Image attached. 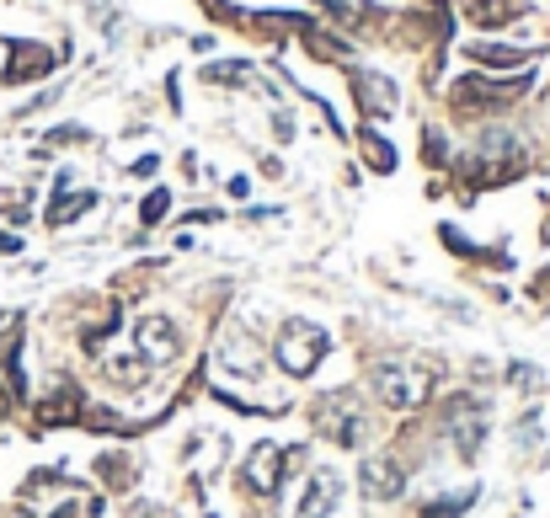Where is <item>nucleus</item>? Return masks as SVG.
<instances>
[{
	"label": "nucleus",
	"instance_id": "f257e3e1",
	"mask_svg": "<svg viewBox=\"0 0 550 518\" xmlns=\"http://www.w3.org/2000/svg\"><path fill=\"white\" fill-rule=\"evenodd\" d=\"M326 353H332V337H326L316 321L289 316L284 326H278L273 358H278V369H284L289 380H310V374L321 369V358H326Z\"/></svg>",
	"mask_w": 550,
	"mask_h": 518
},
{
	"label": "nucleus",
	"instance_id": "f03ea898",
	"mask_svg": "<svg viewBox=\"0 0 550 518\" xmlns=\"http://www.w3.org/2000/svg\"><path fill=\"white\" fill-rule=\"evenodd\" d=\"M316 433L332 438V444H342V449H358L369 438V412L348 396V390H337L332 401L316 406Z\"/></svg>",
	"mask_w": 550,
	"mask_h": 518
},
{
	"label": "nucleus",
	"instance_id": "7ed1b4c3",
	"mask_svg": "<svg viewBox=\"0 0 550 518\" xmlns=\"http://www.w3.org/2000/svg\"><path fill=\"white\" fill-rule=\"evenodd\" d=\"M529 81H486V75H460V81H454V113L460 118H481V113H492V107H502V102H513L518 91H524Z\"/></svg>",
	"mask_w": 550,
	"mask_h": 518
},
{
	"label": "nucleus",
	"instance_id": "20e7f679",
	"mask_svg": "<svg viewBox=\"0 0 550 518\" xmlns=\"http://www.w3.org/2000/svg\"><path fill=\"white\" fill-rule=\"evenodd\" d=\"M284 449L273 444V438H262V444H251V454H246V465H241V486L251 497H278L284 492Z\"/></svg>",
	"mask_w": 550,
	"mask_h": 518
},
{
	"label": "nucleus",
	"instance_id": "39448f33",
	"mask_svg": "<svg viewBox=\"0 0 550 518\" xmlns=\"http://www.w3.org/2000/svg\"><path fill=\"white\" fill-rule=\"evenodd\" d=\"M369 390H374L380 406H390V412H406V406H417L422 396H428V385L412 380V369H401V364H374L369 369Z\"/></svg>",
	"mask_w": 550,
	"mask_h": 518
},
{
	"label": "nucleus",
	"instance_id": "423d86ee",
	"mask_svg": "<svg viewBox=\"0 0 550 518\" xmlns=\"http://www.w3.org/2000/svg\"><path fill=\"white\" fill-rule=\"evenodd\" d=\"M134 348H139V358L145 364H171V358L182 353V332H177V321L171 316H139V326H134Z\"/></svg>",
	"mask_w": 550,
	"mask_h": 518
},
{
	"label": "nucleus",
	"instance_id": "0eeeda50",
	"mask_svg": "<svg viewBox=\"0 0 550 518\" xmlns=\"http://www.w3.org/2000/svg\"><path fill=\"white\" fill-rule=\"evenodd\" d=\"M219 364H225L235 380L257 385L262 369H267V348L251 332H225V337H219Z\"/></svg>",
	"mask_w": 550,
	"mask_h": 518
},
{
	"label": "nucleus",
	"instance_id": "6e6552de",
	"mask_svg": "<svg viewBox=\"0 0 550 518\" xmlns=\"http://www.w3.org/2000/svg\"><path fill=\"white\" fill-rule=\"evenodd\" d=\"M337 502H342V476L332 465H321V470H310V486H305L294 518H326V513H337Z\"/></svg>",
	"mask_w": 550,
	"mask_h": 518
},
{
	"label": "nucleus",
	"instance_id": "1a4fd4ad",
	"mask_svg": "<svg viewBox=\"0 0 550 518\" xmlns=\"http://www.w3.org/2000/svg\"><path fill=\"white\" fill-rule=\"evenodd\" d=\"M358 486H364L369 502H396L401 486H406V470L380 454V460H364V470H358Z\"/></svg>",
	"mask_w": 550,
	"mask_h": 518
},
{
	"label": "nucleus",
	"instance_id": "9d476101",
	"mask_svg": "<svg viewBox=\"0 0 550 518\" xmlns=\"http://www.w3.org/2000/svg\"><path fill=\"white\" fill-rule=\"evenodd\" d=\"M11 54H17V59H11V65H6V81H11V86H22V81H38V75L54 65V54H49V49H38V43H17V49H11Z\"/></svg>",
	"mask_w": 550,
	"mask_h": 518
},
{
	"label": "nucleus",
	"instance_id": "9b49d317",
	"mask_svg": "<svg viewBox=\"0 0 550 518\" xmlns=\"http://www.w3.org/2000/svg\"><path fill=\"white\" fill-rule=\"evenodd\" d=\"M353 91H358V102H364V113H390V107H396V91H390L385 75H364V70H358Z\"/></svg>",
	"mask_w": 550,
	"mask_h": 518
},
{
	"label": "nucleus",
	"instance_id": "f8f14e48",
	"mask_svg": "<svg viewBox=\"0 0 550 518\" xmlns=\"http://www.w3.org/2000/svg\"><path fill=\"white\" fill-rule=\"evenodd\" d=\"M513 17H524V0H470V22L476 27H502Z\"/></svg>",
	"mask_w": 550,
	"mask_h": 518
},
{
	"label": "nucleus",
	"instance_id": "ddd939ff",
	"mask_svg": "<svg viewBox=\"0 0 550 518\" xmlns=\"http://www.w3.org/2000/svg\"><path fill=\"white\" fill-rule=\"evenodd\" d=\"M97 470H102V481H107V486H113V492H129V486L139 481V470H134V460H129V454H113V449H107V454H102V460H97Z\"/></svg>",
	"mask_w": 550,
	"mask_h": 518
},
{
	"label": "nucleus",
	"instance_id": "4468645a",
	"mask_svg": "<svg viewBox=\"0 0 550 518\" xmlns=\"http://www.w3.org/2000/svg\"><path fill=\"white\" fill-rule=\"evenodd\" d=\"M470 59H476V65H502V70H518V65H529V49H508V43H476V49H470Z\"/></svg>",
	"mask_w": 550,
	"mask_h": 518
},
{
	"label": "nucleus",
	"instance_id": "2eb2a0df",
	"mask_svg": "<svg viewBox=\"0 0 550 518\" xmlns=\"http://www.w3.org/2000/svg\"><path fill=\"white\" fill-rule=\"evenodd\" d=\"M364 161L380 171V177H390L396 171V150L385 145V134H374V129H364Z\"/></svg>",
	"mask_w": 550,
	"mask_h": 518
},
{
	"label": "nucleus",
	"instance_id": "dca6fc26",
	"mask_svg": "<svg viewBox=\"0 0 550 518\" xmlns=\"http://www.w3.org/2000/svg\"><path fill=\"white\" fill-rule=\"evenodd\" d=\"M321 6L332 11L337 22H348V27H358V22H369V17H374V6H369V0H321Z\"/></svg>",
	"mask_w": 550,
	"mask_h": 518
},
{
	"label": "nucleus",
	"instance_id": "f3484780",
	"mask_svg": "<svg viewBox=\"0 0 550 518\" xmlns=\"http://www.w3.org/2000/svg\"><path fill=\"white\" fill-rule=\"evenodd\" d=\"M203 81H214V86H246L251 81V65H246V59H235V65H209V70H203Z\"/></svg>",
	"mask_w": 550,
	"mask_h": 518
},
{
	"label": "nucleus",
	"instance_id": "a211bd4d",
	"mask_svg": "<svg viewBox=\"0 0 550 518\" xmlns=\"http://www.w3.org/2000/svg\"><path fill=\"white\" fill-rule=\"evenodd\" d=\"M91 203H97V198H91V193H75V198H59V203H54V209H49V225H70V219H81V214L91 209Z\"/></svg>",
	"mask_w": 550,
	"mask_h": 518
},
{
	"label": "nucleus",
	"instance_id": "6ab92c4d",
	"mask_svg": "<svg viewBox=\"0 0 550 518\" xmlns=\"http://www.w3.org/2000/svg\"><path fill=\"white\" fill-rule=\"evenodd\" d=\"M166 214H171V193H166V187H155V193L139 203V219H145V225H161Z\"/></svg>",
	"mask_w": 550,
	"mask_h": 518
},
{
	"label": "nucleus",
	"instance_id": "aec40b11",
	"mask_svg": "<svg viewBox=\"0 0 550 518\" xmlns=\"http://www.w3.org/2000/svg\"><path fill=\"white\" fill-rule=\"evenodd\" d=\"M155 171H161V155H139L134 161V177H155Z\"/></svg>",
	"mask_w": 550,
	"mask_h": 518
},
{
	"label": "nucleus",
	"instance_id": "412c9836",
	"mask_svg": "<svg viewBox=\"0 0 550 518\" xmlns=\"http://www.w3.org/2000/svg\"><path fill=\"white\" fill-rule=\"evenodd\" d=\"M534 294H540V300L550 294V273H540V278H534Z\"/></svg>",
	"mask_w": 550,
	"mask_h": 518
}]
</instances>
